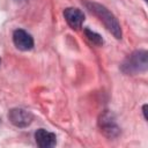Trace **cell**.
<instances>
[{
  "label": "cell",
  "mask_w": 148,
  "mask_h": 148,
  "mask_svg": "<svg viewBox=\"0 0 148 148\" xmlns=\"http://www.w3.org/2000/svg\"><path fill=\"white\" fill-rule=\"evenodd\" d=\"M64 16L72 29L81 28V25L84 21V14L77 8H72V7L66 8L64 10Z\"/></svg>",
  "instance_id": "cell-5"
},
{
  "label": "cell",
  "mask_w": 148,
  "mask_h": 148,
  "mask_svg": "<svg viewBox=\"0 0 148 148\" xmlns=\"http://www.w3.org/2000/svg\"><path fill=\"white\" fill-rule=\"evenodd\" d=\"M99 126L102 128V131L110 138L118 135L119 133V128L114 121V119L112 118V114H110L109 112H105L104 114L101 116L99 119Z\"/></svg>",
  "instance_id": "cell-7"
},
{
  "label": "cell",
  "mask_w": 148,
  "mask_h": 148,
  "mask_svg": "<svg viewBox=\"0 0 148 148\" xmlns=\"http://www.w3.org/2000/svg\"><path fill=\"white\" fill-rule=\"evenodd\" d=\"M0 64H1V59H0Z\"/></svg>",
  "instance_id": "cell-10"
},
{
  "label": "cell",
  "mask_w": 148,
  "mask_h": 148,
  "mask_svg": "<svg viewBox=\"0 0 148 148\" xmlns=\"http://www.w3.org/2000/svg\"><path fill=\"white\" fill-rule=\"evenodd\" d=\"M13 42L18 50L29 51L34 46V38L23 29H16L13 32Z\"/></svg>",
  "instance_id": "cell-4"
},
{
  "label": "cell",
  "mask_w": 148,
  "mask_h": 148,
  "mask_svg": "<svg viewBox=\"0 0 148 148\" xmlns=\"http://www.w3.org/2000/svg\"><path fill=\"white\" fill-rule=\"evenodd\" d=\"M84 34H86L87 38L90 42H92V44H96V45H102L103 44V39H102V37L98 34H96V32H94V31H91L89 29H86Z\"/></svg>",
  "instance_id": "cell-8"
},
{
  "label": "cell",
  "mask_w": 148,
  "mask_h": 148,
  "mask_svg": "<svg viewBox=\"0 0 148 148\" xmlns=\"http://www.w3.org/2000/svg\"><path fill=\"white\" fill-rule=\"evenodd\" d=\"M146 108H147V104H145V105H143V108H142V111H143V117H145V119H147V114H146Z\"/></svg>",
  "instance_id": "cell-9"
},
{
  "label": "cell",
  "mask_w": 148,
  "mask_h": 148,
  "mask_svg": "<svg viewBox=\"0 0 148 148\" xmlns=\"http://www.w3.org/2000/svg\"><path fill=\"white\" fill-rule=\"evenodd\" d=\"M147 52L135 51L123 64L121 68L127 74H136L138 72H145L147 69Z\"/></svg>",
  "instance_id": "cell-2"
},
{
  "label": "cell",
  "mask_w": 148,
  "mask_h": 148,
  "mask_svg": "<svg viewBox=\"0 0 148 148\" xmlns=\"http://www.w3.org/2000/svg\"><path fill=\"white\" fill-rule=\"evenodd\" d=\"M8 118L12 121V124L17 127H27L28 125L31 124V121L34 119L32 114L29 111L21 109V108L12 109L8 113Z\"/></svg>",
  "instance_id": "cell-3"
},
{
  "label": "cell",
  "mask_w": 148,
  "mask_h": 148,
  "mask_svg": "<svg viewBox=\"0 0 148 148\" xmlns=\"http://www.w3.org/2000/svg\"><path fill=\"white\" fill-rule=\"evenodd\" d=\"M35 140H36V143L42 148H51V147L56 146V143H57L56 134L52 132H49L44 128H39L36 131Z\"/></svg>",
  "instance_id": "cell-6"
},
{
  "label": "cell",
  "mask_w": 148,
  "mask_h": 148,
  "mask_svg": "<svg viewBox=\"0 0 148 148\" xmlns=\"http://www.w3.org/2000/svg\"><path fill=\"white\" fill-rule=\"evenodd\" d=\"M145 1H146V0H145Z\"/></svg>",
  "instance_id": "cell-11"
},
{
  "label": "cell",
  "mask_w": 148,
  "mask_h": 148,
  "mask_svg": "<svg viewBox=\"0 0 148 148\" xmlns=\"http://www.w3.org/2000/svg\"><path fill=\"white\" fill-rule=\"evenodd\" d=\"M86 7L94 13L97 17H99V20L104 23V25L106 27V29L116 37V38H121V29L120 25L117 21V18L112 15V13H110L104 6L96 3V2H89V1H84Z\"/></svg>",
  "instance_id": "cell-1"
}]
</instances>
